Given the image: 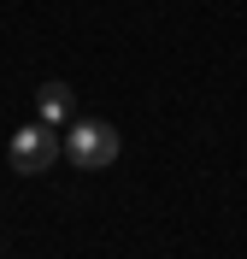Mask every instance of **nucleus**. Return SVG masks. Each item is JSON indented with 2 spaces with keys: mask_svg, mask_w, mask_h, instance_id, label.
I'll use <instances>...</instances> for the list:
<instances>
[{
  "mask_svg": "<svg viewBox=\"0 0 247 259\" xmlns=\"http://www.w3.org/2000/svg\"><path fill=\"white\" fill-rule=\"evenodd\" d=\"M35 112H41V124H65V118H77V95H71L65 82H41Z\"/></svg>",
  "mask_w": 247,
  "mask_h": 259,
  "instance_id": "obj_3",
  "label": "nucleus"
},
{
  "mask_svg": "<svg viewBox=\"0 0 247 259\" xmlns=\"http://www.w3.org/2000/svg\"><path fill=\"white\" fill-rule=\"evenodd\" d=\"M59 153H65V147H59V136H53V124H24L12 142H6V159H12V171H18V177H35V171H47Z\"/></svg>",
  "mask_w": 247,
  "mask_h": 259,
  "instance_id": "obj_2",
  "label": "nucleus"
},
{
  "mask_svg": "<svg viewBox=\"0 0 247 259\" xmlns=\"http://www.w3.org/2000/svg\"><path fill=\"white\" fill-rule=\"evenodd\" d=\"M118 153H124V142H118V130L106 124V118H71L65 159L77 165V171H106Z\"/></svg>",
  "mask_w": 247,
  "mask_h": 259,
  "instance_id": "obj_1",
  "label": "nucleus"
}]
</instances>
